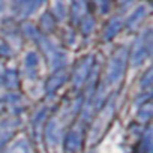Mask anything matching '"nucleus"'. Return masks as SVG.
<instances>
[{
    "mask_svg": "<svg viewBox=\"0 0 153 153\" xmlns=\"http://www.w3.org/2000/svg\"><path fill=\"white\" fill-rule=\"evenodd\" d=\"M150 117H152V102L147 101V102H144V104L141 105V108H140V111H138V119H140L141 122H147Z\"/></svg>",
    "mask_w": 153,
    "mask_h": 153,
    "instance_id": "obj_19",
    "label": "nucleus"
},
{
    "mask_svg": "<svg viewBox=\"0 0 153 153\" xmlns=\"http://www.w3.org/2000/svg\"><path fill=\"white\" fill-rule=\"evenodd\" d=\"M38 65H39V57L36 53H29L24 59V66H26V71L29 74V76H32V72L38 69Z\"/></svg>",
    "mask_w": 153,
    "mask_h": 153,
    "instance_id": "obj_15",
    "label": "nucleus"
},
{
    "mask_svg": "<svg viewBox=\"0 0 153 153\" xmlns=\"http://www.w3.org/2000/svg\"><path fill=\"white\" fill-rule=\"evenodd\" d=\"M47 108H41V110H38L36 111V114L33 116V119H32V131L35 132V135H36V138L39 137V131H41V128L44 126V120H45V117H47Z\"/></svg>",
    "mask_w": 153,
    "mask_h": 153,
    "instance_id": "obj_12",
    "label": "nucleus"
},
{
    "mask_svg": "<svg viewBox=\"0 0 153 153\" xmlns=\"http://www.w3.org/2000/svg\"><path fill=\"white\" fill-rule=\"evenodd\" d=\"M2 6H3V3H2V2H0V9H2Z\"/></svg>",
    "mask_w": 153,
    "mask_h": 153,
    "instance_id": "obj_27",
    "label": "nucleus"
},
{
    "mask_svg": "<svg viewBox=\"0 0 153 153\" xmlns=\"http://www.w3.org/2000/svg\"><path fill=\"white\" fill-rule=\"evenodd\" d=\"M41 5H42V2H15L14 11L18 15V18H26V17L32 15Z\"/></svg>",
    "mask_w": 153,
    "mask_h": 153,
    "instance_id": "obj_8",
    "label": "nucleus"
},
{
    "mask_svg": "<svg viewBox=\"0 0 153 153\" xmlns=\"http://www.w3.org/2000/svg\"><path fill=\"white\" fill-rule=\"evenodd\" d=\"M81 32H83V35H90L92 32H93V29H95V18L92 17V15H84L83 17V20H81Z\"/></svg>",
    "mask_w": 153,
    "mask_h": 153,
    "instance_id": "obj_18",
    "label": "nucleus"
},
{
    "mask_svg": "<svg viewBox=\"0 0 153 153\" xmlns=\"http://www.w3.org/2000/svg\"><path fill=\"white\" fill-rule=\"evenodd\" d=\"M122 26H123L122 18L113 17V18L108 21V24H107V27H105V30H104V39H105V41H111V39L120 32Z\"/></svg>",
    "mask_w": 153,
    "mask_h": 153,
    "instance_id": "obj_10",
    "label": "nucleus"
},
{
    "mask_svg": "<svg viewBox=\"0 0 153 153\" xmlns=\"http://www.w3.org/2000/svg\"><path fill=\"white\" fill-rule=\"evenodd\" d=\"M44 134H45V138L48 141L50 146H56L60 140V128L57 125V120H50L44 129Z\"/></svg>",
    "mask_w": 153,
    "mask_h": 153,
    "instance_id": "obj_9",
    "label": "nucleus"
},
{
    "mask_svg": "<svg viewBox=\"0 0 153 153\" xmlns=\"http://www.w3.org/2000/svg\"><path fill=\"white\" fill-rule=\"evenodd\" d=\"M68 76H69V74H68V71H66L65 68L56 71V72L50 76V78L47 80V84H45V92H47V95H48V96H53V95L56 93V90L60 89V87L66 83Z\"/></svg>",
    "mask_w": 153,
    "mask_h": 153,
    "instance_id": "obj_6",
    "label": "nucleus"
},
{
    "mask_svg": "<svg viewBox=\"0 0 153 153\" xmlns=\"http://www.w3.org/2000/svg\"><path fill=\"white\" fill-rule=\"evenodd\" d=\"M126 63H128V50L125 47H120L116 50V53L111 56L108 62V69H107L108 84H116L123 78L126 71Z\"/></svg>",
    "mask_w": 153,
    "mask_h": 153,
    "instance_id": "obj_1",
    "label": "nucleus"
},
{
    "mask_svg": "<svg viewBox=\"0 0 153 153\" xmlns=\"http://www.w3.org/2000/svg\"><path fill=\"white\" fill-rule=\"evenodd\" d=\"M152 30H147L146 33L140 35L132 47L131 51V65L134 68H138L144 63V60L147 57H150L152 54Z\"/></svg>",
    "mask_w": 153,
    "mask_h": 153,
    "instance_id": "obj_3",
    "label": "nucleus"
},
{
    "mask_svg": "<svg viewBox=\"0 0 153 153\" xmlns=\"http://www.w3.org/2000/svg\"><path fill=\"white\" fill-rule=\"evenodd\" d=\"M0 54L2 56H9L11 54V48L5 44H0Z\"/></svg>",
    "mask_w": 153,
    "mask_h": 153,
    "instance_id": "obj_25",
    "label": "nucleus"
},
{
    "mask_svg": "<svg viewBox=\"0 0 153 153\" xmlns=\"http://www.w3.org/2000/svg\"><path fill=\"white\" fill-rule=\"evenodd\" d=\"M3 80H5V71H3V66L0 65V86L3 84Z\"/></svg>",
    "mask_w": 153,
    "mask_h": 153,
    "instance_id": "obj_26",
    "label": "nucleus"
},
{
    "mask_svg": "<svg viewBox=\"0 0 153 153\" xmlns=\"http://www.w3.org/2000/svg\"><path fill=\"white\" fill-rule=\"evenodd\" d=\"M71 18L72 21H78L83 20L84 14H86V3L84 2H74L71 5Z\"/></svg>",
    "mask_w": 153,
    "mask_h": 153,
    "instance_id": "obj_13",
    "label": "nucleus"
},
{
    "mask_svg": "<svg viewBox=\"0 0 153 153\" xmlns=\"http://www.w3.org/2000/svg\"><path fill=\"white\" fill-rule=\"evenodd\" d=\"M3 83H6L8 89H12V90L18 89V84H20V81H18V72H17L15 69H8V71L5 72V80H3Z\"/></svg>",
    "mask_w": 153,
    "mask_h": 153,
    "instance_id": "obj_14",
    "label": "nucleus"
},
{
    "mask_svg": "<svg viewBox=\"0 0 153 153\" xmlns=\"http://www.w3.org/2000/svg\"><path fill=\"white\" fill-rule=\"evenodd\" d=\"M38 44L42 50V53L45 54L50 66L54 69V71H59V69H63V66L66 65V53L59 48L56 44H53L50 39H47L45 36H39L38 39Z\"/></svg>",
    "mask_w": 153,
    "mask_h": 153,
    "instance_id": "obj_2",
    "label": "nucleus"
},
{
    "mask_svg": "<svg viewBox=\"0 0 153 153\" xmlns=\"http://www.w3.org/2000/svg\"><path fill=\"white\" fill-rule=\"evenodd\" d=\"M54 26H56L54 17H53L50 12H45V14L41 17V27H42V32H44V33L53 32V30H54Z\"/></svg>",
    "mask_w": 153,
    "mask_h": 153,
    "instance_id": "obj_17",
    "label": "nucleus"
},
{
    "mask_svg": "<svg viewBox=\"0 0 153 153\" xmlns=\"http://www.w3.org/2000/svg\"><path fill=\"white\" fill-rule=\"evenodd\" d=\"M65 152L66 153H76L80 152L81 146H83V135L80 131L72 129L66 134L65 137Z\"/></svg>",
    "mask_w": 153,
    "mask_h": 153,
    "instance_id": "obj_7",
    "label": "nucleus"
},
{
    "mask_svg": "<svg viewBox=\"0 0 153 153\" xmlns=\"http://www.w3.org/2000/svg\"><path fill=\"white\" fill-rule=\"evenodd\" d=\"M23 30H24V33L27 35V36H30V38H33L35 41L41 36V33L38 32V29L33 26V24H30V23H26V24H23Z\"/></svg>",
    "mask_w": 153,
    "mask_h": 153,
    "instance_id": "obj_22",
    "label": "nucleus"
},
{
    "mask_svg": "<svg viewBox=\"0 0 153 153\" xmlns=\"http://www.w3.org/2000/svg\"><path fill=\"white\" fill-rule=\"evenodd\" d=\"M21 122L18 117H5L0 120V152L9 143V140L18 131Z\"/></svg>",
    "mask_w": 153,
    "mask_h": 153,
    "instance_id": "obj_5",
    "label": "nucleus"
},
{
    "mask_svg": "<svg viewBox=\"0 0 153 153\" xmlns=\"http://www.w3.org/2000/svg\"><path fill=\"white\" fill-rule=\"evenodd\" d=\"M146 14H147V8H146V6H138V8L129 15V18H128V21H126L128 29H132V30L137 29L138 24L144 20Z\"/></svg>",
    "mask_w": 153,
    "mask_h": 153,
    "instance_id": "obj_11",
    "label": "nucleus"
},
{
    "mask_svg": "<svg viewBox=\"0 0 153 153\" xmlns=\"http://www.w3.org/2000/svg\"><path fill=\"white\" fill-rule=\"evenodd\" d=\"M54 12H56V17H54V20H59V21H63L65 18H66V14H68V11H66V8H65V5L62 3V2H57V3H54Z\"/></svg>",
    "mask_w": 153,
    "mask_h": 153,
    "instance_id": "obj_20",
    "label": "nucleus"
},
{
    "mask_svg": "<svg viewBox=\"0 0 153 153\" xmlns=\"http://www.w3.org/2000/svg\"><path fill=\"white\" fill-rule=\"evenodd\" d=\"M8 102L12 108H17V110H21V96L17 95V93H9L8 95Z\"/></svg>",
    "mask_w": 153,
    "mask_h": 153,
    "instance_id": "obj_23",
    "label": "nucleus"
},
{
    "mask_svg": "<svg viewBox=\"0 0 153 153\" xmlns=\"http://www.w3.org/2000/svg\"><path fill=\"white\" fill-rule=\"evenodd\" d=\"M95 65V56H86L81 62H78L74 74H72V84L75 89H80L89 78V75L92 72V68Z\"/></svg>",
    "mask_w": 153,
    "mask_h": 153,
    "instance_id": "obj_4",
    "label": "nucleus"
},
{
    "mask_svg": "<svg viewBox=\"0 0 153 153\" xmlns=\"http://www.w3.org/2000/svg\"><path fill=\"white\" fill-rule=\"evenodd\" d=\"M152 86V68H149L144 74V76L141 78V87L143 89H150Z\"/></svg>",
    "mask_w": 153,
    "mask_h": 153,
    "instance_id": "obj_24",
    "label": "nucleus"
},
{
    "mask_svg": "<svg viewBox=\"0 0 153 153\" xmlns=\"http://www.w3.org/2000/svg\"><path fill=\"white\" fill-rule=\"evenodd\" d=\"M143 147L146 149V153H152V128L147 126L144 137H143Z\"/></svg>",
    "mask_w": 153,
    "mask_h": 153,
    "instance_id": "obj_21",
    "label": "nucleus"
},
{
    "mask_svg": "<svg viewBox=\"0 0 153 153\" xmlns=\"http://www.w3.org/2000/svg\"><path fill=\"white\" fill-rule=\"evenodd\" d=\"M30 149H29V144L26 140H18L15 141L14 144L9 146V149H6L3 153H29Z\"/></svg>",
    "mask_w": 153,
    "mask_h": 153,
    "instance_id": "obj_16",
    "label": "nucleus"
}]
</instances>
